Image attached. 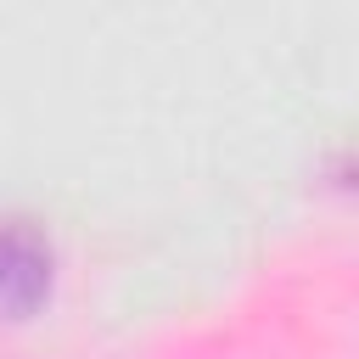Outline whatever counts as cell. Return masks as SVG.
<instances>
[{
  "label": "cell",
  "mask_w": 359,
  "mask_h": 359,
  "mask_svg": "<svg viewBox=\"0 0 359 359\" xmlns=\"http://www.w3.org/2000/svg\"><path fill=\"white\" fill-rule=\"evenodd\" d=\"M50 275H56L50 241H45L34 224L6 219V224H0V320L34 314V309L50 297Z\"/></svg>",
  "instance_id": "6da1fadb"
}]
</instances>
